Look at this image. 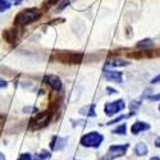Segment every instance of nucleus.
Wrapping results in <instances>:
<instances>
[{
	"label": "nucleus",
	"instance_id": "obj_13",
	"mask_svg": "<svg viewBox=\"0 0 160 160\" xmlns=\"http://www.w3.org/2000/svg\"><path fill=\"white\" fill-rule=\"evenodd\" d=\"M81 113H82V114L91 115V117H95V105H94V104H91L90 106H86V108L81 109Z\"/></svg>",
	"mask_w": 160,
	"mask_h": 160
},
{
	"label": "nucleus",
	"instance_id": "obj_19",
	"mask_svg": "<svg viewBox=\"0 0 160 160\" xmlns=\"http://www.w3.org/2000/svg\"><path fill=\"white\" fill-rule=\"evenodd\" d=\"M149 99L152 100V101H155V100H160V94H158V95H150Z\"/></svg>",
	"mask_w": 160,
	"mask_h": 160
},
{
	"label": "nucleus",
	"instance_id": "obj_4",
	"mask_svg": "<svg viewBox=\"0 0 160 160\" xmlns=\"http://www.w3.org/2000/svg\"><path fill=\"white\" fill-rule=\"evenodd\" d=\"M50 118H51V113H50V112L37 113V115L31 121V126H32V128H35V129L42 128V127H45V126L49 123Z\"/></svg>",
	"mask_w": 160,
	"mask_h": 160
},
{
	"label": "nucleus",
	"instance_id": "obj_26",
	"mask_svg": "<svg viewBox=\"0 0 160 160\" xmlns=\"http://www.w3.org/2000/svg\"><path fill=\"white\" fill-rule=\"evenodd\" d=\"M150 160H160L159 158H152V159H150Z\"/></svg>",
	"mask_w": 160,
	"mask_h": 160
},
{
	"label": "nucleus",
	"instance_id": "obj_21",
	"mask_svg": "<svg viewBox=\"0 0 160 160\" xmlns=\"http://www.w3.org/2000/svg\"><path fill=\"white\" fill-rule=\"evenodd\" d=\"M160 82V74H158L154 79H152V81H151V83H159Z\"/></svg>",
	"mask_w": 160,
	"mask_h": 160
},
{
	"label": "nucleus",
	"instance_id": "obj_16",
	"mask_svg": "<svg viewBox=\"0 0 160 160\" xmlns=\"http://www.w3.org/2000/svg\"><path fill=\"white\" fill-rule=\"evenodd\" d=\"M9 8H10V2L9 0H0V12H5Z\"/></svg>",
	"mask_w": 160,
	"mask_h": 160
},
{
	"label": "nucleus",
	"instance_id": "obj_11",
	"mask_svg": "<svg viewBox=\"0 0 160 160\" xmlns=\"http://www.w3.org/2000/svg\"><path fill=\"white\" fill-rule=\"evenodd\" d=\"M135 151L137 155H146L148 154V146H146L143 142H140V143H137Z\"/></svg>",
	"mask_w": 160,
	"mask_h": 160
},
{
	"label": "nucleus",
	"instance_id": "obj_20",
	"mask_svg": "<svg viewBox=\"0 0 160 160\" xmlns=\"http://www.w3.org/2000/svg\"><path fill=\"white\" fill-rule=\"evenodd\" d=\"M59 0H49V2L45 4V7H51L52 4H55V3H58Z\"/></svg>",
	"mask_w": 160,
	"mask_h": 160
},
{
	"label": "nucleus",
	"instance_id": "obj_9",
	"mask_svg": "<svg viewBox=\"0 0 160 160\" xmlns=\"http://www.w3.org/2000/svg\"><path fill=\"white\" fill-rule=\"evenodd\" d=\"M148 129H150V124L145 123V122H136V123H133V126L131 127V132L133 133V135H137V133L148 131Z\"/></svg>",
	"mask_w": 160,
	"mask_h": 160
},
{
	"label": "nucleus",
	"instance_id": "obj_7",
	"mask_svg": "<svg viewBox=\"0 0 160 160\" xmlns=\"http://www.w3.org/2000/svg\"><path fill=\"white\" fill-rule=\"evenodd\" d=\"M44 81L52 88V90H55V91H59L62 88V81H60V78L57 77V76H52V74H48L44 77Z\"/></svg>",
	"mask_w": 160,
	"mask_h": 160
},
{
	"label": "nucleus",
	"instance_id": "obj_14",
	"mask_svg": "<svg viewBox=\"0 0 160 160\" xmlns=\"http://www.w3.org/2000/svg\"><path fill=\"white\" fill-rule=\"evenodd\" d=\"M4 38L7 40V41H9V42H13L16 40V32L13 31V30H8V31H5L4 32Z\"/></svg>",
	"mask_w": 160,
	"mask_h": 160
},
{
	"label": "nucleus",
	"instance_id": "obj_18",
	"mask_svg": "<svg viewBox=\"0 0 160 160\" xmlns=\"http://www.w3.org/2000/svg\"><path fill=\"white\" fill-rule=\"evenodd\" d=\"M126 129H127V126L123 123L122 126H119L118 128H115L113 131V133H118V135H119V133H121V135H126Z\"/></svg>",
	"mask_w": 160,
	"mask_h": 160
},
{
	"label": "nucleus",
	"instance_id": "obj_3",
	"mask_svg": "<svg viewBox=\"0 0 160 160\" xmlns=\"http://www.w3.org/2000/svg\"><path fill=\"white\" fill-rule=\"evenodd\" d=\"M82 54L81 52H67V51H63V52H59V54H57L55 55V58L59 60V62H62V63H73V64H76V63H79L82 60Z\"/></svg>",
	"mask_w": 160,
	"mask_h": 160
},
{
	"label": "nucleus",
	"instance_id": "obj_12",
	"mask_svg": "<svg viewBox=\"0 0 160 160\" xmlns=\"http://www.w3.org/2000/svg\"><path fill=\"white\" fill-rule=\"evenodd\" d=\"M55 142H57V145H52V149H54V150H62L65 146L67 140L60 138V137H55Z\"/></svg>",
	"mask_w": 160,
	"mask_h": 160
},
{
	"label": "nucleus",
	"instance_id": "obj_10",
	"mask_svg": "<svg viewBox=\"0 0 160 160\" xmlns=\"http://www.w3.org/2000/svg\"><path fill=\"white\" fill-rule=\"evenodd\" d=\"M46 158H49V152L42 151L41 154H37V155H35V156H32L31 154H23V155L19 156L18 160H44V159H46Z\"/></svg>",
	"mask_w": 160,
	"mask_h": 160
},
{
	"label": "nucleus",
	"instance_id": "obj_25",
	"mask_svg": "<svg viewBox=\"0 0 160 160\" xmlns=\"http://www.w3.org/2000/svg\"><path fill=\"white\" fill-rule=\"evenodd\" d=\"M0 160H5V156H4L2 152H0Z\"/></svg>",
	"mask_w": 160,
	"mask_h": 160
},
{
	"label": "nucleus",
	"instance_id": "obj_17",
	"mask_svg": "<svg viewBox=\"0 0 160 160\" xmlns=\"http://www.w3.org/2000/svg\"><path fill=\"white\" fill-rule=\"evenodd\" d=\"M152 45V41L151 40H149V38H146V40H142V41H140L138 44H137V46L141 49V48H150Z\"/></svg>",
	"mask_w": 160,
	"mask_h": 160
},
{
	"label": "nucleus",
	"instance_id": "obj_2",
	"mask_svg": "<svg viewBox=\"0 0 160 160\" xmlns=\"http://www.w3.org/2000/svg\"><path fill=\"white\" fill-rule=\"evenodd\" d=\"M102 140H104V137H102V135H100V133L90 132L81 138V145L86 146V148H99L102 142Z\"/></svg>",
	"mask_w": 160,
	"mask_h": 160
},
{
	"label": "nucleus",
	"instance_id": "obj_22",
	"mask_svg": "<svg viewBox=\"0 0 160 160\" xmlns=\"http://www.w3.org/2000/svg\"><path fill=\"white\" fill-rule=\"evenodd\" d=\"M155 146H156V148H160V137H158L155 140Z\"/></svg>",
	"mask_w": 160,
	"mask_h": 160
},
{
	"label": "nucleus",
	"instance_id": "obj_6",
	"mask_svg": "<svg viewBox=\"0 0 160 160\" xmlns=\"http://www.w3.org/2000/svg\"><path fill=\"white\" fill-rule=\"evenodd\" d=\"M129 148V145L126 143V145H113L109 148V151H108V159H114V158H118V156H122L126 154L127 149Z\"/></svg>",
	"mask_w": 160,
	"mask_h": 160
},
{
	"label": "nucleus",
	"instance_id": "obj_27",
	"mask_svg": "<svg viewBox=\"0 0 160 160\" xmlns=\"http://www.w3.org/2000/svg\"><path fill=\"white\" fill-rule=\"evenodd\" d=\"M159 110H160V106H159Z\"/></svg>",
	"mask_w": 160,
	"mask_h": 160
},
{
	"label": "nucleus",
	"instance_id": "obj_23",
	"mask_svg": "<svg viewBox=\"0 0 160 160\" xmlns=\"http://www.w3.org/2000/svg\"><path fill=\"white\" fill-rule=\"evenodd\" d=\"M5 86H7V82L4 79H0V87H5Z\"/></svg>",
	"mask_w": 160,
	"mask_h": 160
},
{
	"label": "nucleus",
	"instance_id": "obj_15",
	"mask_svg": "<svg viewBox=\"0 0 160 160\" xmlns=\"http://www.w3.org/2000/svg\"><path fill=\"white\" fill-rule=\"evenodd\" d=\"M109 65H113V67H122V65H127L128 63L124 62V60H119V59H112L108 62Z\"/></svg>",
	"mask_w": 160,
	"mask_h": 160
},
{
	"label": "nucleus",
	"instance_id": "obj_5",
	"mask_svg": "<svg viewBox=\"0 0 160 160\" xmlns=\"http://www.w3.org/2000/svg\"><path fill=\"white\" fill-rule=\"evenodd\" d=\"M124 101L121 99V100H117V101H113V102H108V104H105L104 106V110L105 113L108 114V115H114L117 113H119L121 110L124 109Z\"/></svg>",
	"mask_w": 160,
	"mask_h": 160
},
{
	"label": "nucleus",
	"instance_id": "obj_1",
	"mask_svg": "<svg viewBox=\"0 0 160 160\" xmlns=\"http://www.w3.org/2000/svg\"><path fill=\"white\" fill-rule=\"evenodd\" d=\"M40 18V12L37 9H24L19 12L16 17V24L17 26H26L33 21Z\"/></svg>",
	"mask_w": 160,
	"mask_h": 160
},
{
	"label": "nucleus",
	"instance_id": "obj_24",
	"mask_svg": "<svg viewBox=\"0 0 160 160\" xmlns=\"http://www.w3.org/2000/svg\"><path fill=\"white\" fill-rule=\"evenodd\" d=\"M108 91L110 92V94H115V92H117V91H115L114 88H110V87H108Z\"/></svg>",
	"mask_w": 160,
	"mask_h": 160
},
{
	"label": "nucleus",
	"instance_id": "obj_8",
	"mask_svg": "<svg viewBox=\"0 0 160 160\" xmlns=\"http://www.w3.org/2000/svg\"><path fill=\"white\" fill-rule=\"evenodd\" d=\"M104 76H105L106 79H109V81H112V82L119 83V82L123 81V74H122V72L108 71V69H106V71H104Z\"/></svg>",
	"mask_w": 160,
	"mask_h": 160
}]
</instances>
